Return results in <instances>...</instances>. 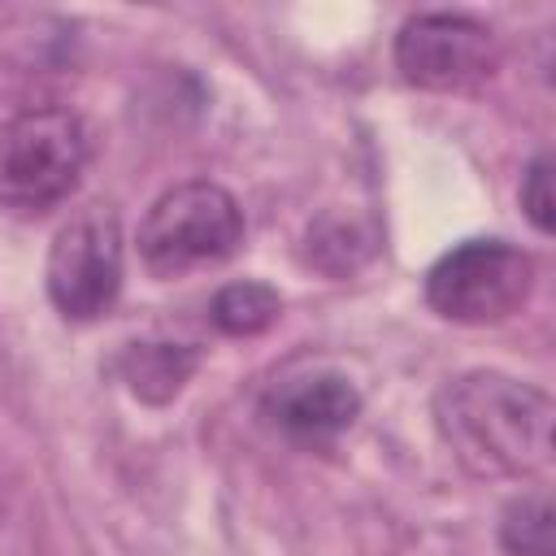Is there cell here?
Wrapping results in <instances>:
<instances>
[{
    "label": "cell",
    "mask_w": 556,
    "mask_h": 556,
    "mask_svg": "<svg viewBox=\"0 0 556 556\" xmlns=\"http://www.w3.org/2000/svg\"><path fill=\"white\" fill-rule=\"evenodd\" d=\"M521 208L539 235H552V161L547 156H534L530 169L521 174Z\"/></svg>",
    "instance_id": "cell-12"
},
{
    "label": "cell",
    "mask_w": 556,
    "mask_h": 556,
    "mask_svg": "<svg viewBox=\"0 0 556 556\" xmlns=\"http://www.w3.org/2000/svg\"><path fill=\"white\" fill-rule=\"evenodd\" d=\"M91 143L87 126L70 109H26L0 126V204L17 213H43L61 204L83 169Z\"/></svg>",
    "instance_id": "cell-2"
},
{
    "label": "cell",
    "mask_w": 556,
    "mask_h": 556,
    "mask_svg": "<svg viewBox=\"0 0 556 556\" xmlns=\"http://www.w3.org/2000/svg\"><path fill=\"white\" fill-rule=\"evenodd\" d=\"M500 65L495 30L465 13H421L395 35V70L421 91H465Z\"/></svg>",
    "instance_id": "cell-6"
},
{
    "label": "cell",
    "mask_w": 556,
    "mask_h": 556,
    "mask_svg": "<svg viewBox=\"0 0 556 556\" xmlns=\"http://www.w3.org/2000/svg\"><path fill=\"white\" fill-rule=\"evenodd\" d=\"M243 243V208L217 182H178L152 200L139 226V256L156 278H182L226 261Z\"/></svg>",
    "instance_id": "cell-3"
},
{
    "label": "cell",
    "mask_w": 556,
    "mask_h": 556,
    "mask_svg": "<svg viewBox=\"0 0 556 556\" xmlns=\"http://www.w3.org/2000/svg\"><path fill=\"white\" fill-rule=\"evenodd\" d=\"M265 413L278 430L304 443H321L348 430L361 413V395L343 374H300L269 391Z\"/></svg>",
    "instance_id": "cell-7"
},
{
    "label": "cell",
    "mask_w": 556,
    "mask_h": 556,
    "mask_svg": "<svg viewBox=\"0 0 556 556\" xmlns=\"http://www.w3.org/2000/svg\"><path fill=\"white\" fill-rule=\"evenodd\" d=\"M534 291V261L508 239H469L443 252L426 274V300L443 321L495 326Z\"/></svg>",
    "instance_id": "cell-4"
},
{
    "label": "cell",
    "mask_w": 556,
    "mask_h": 556,
    "mask_svg": "<svg viewBox=\"0 0 556 556\" xmlns=\"http://www.w3.org/2000/svg\"><path fill=\"white\" fill-rule=\"evenodd\" d=\"M208 313H213V326L222 334L243 339V334L269 330L278 321V313H282V300L265 282H230V287H222L213 295V308Z\"/></svg>",
    "instance_id": "cell-10"
},
{
    "label": "cell",
    "mask_w": 556,
    "mask_h": 556,
    "mask_svg": "<svg viewBox=\"0 0 556 556\" xmlns=\"http://www.w3.org/2000/svg\"><path fill=\"white\" fill-rule=\"evenodd\" d=\"M500 543L508 556H556V513L547 491H526L504 508Z\"/></svg>",
    "instance_id": "cell-9"
},
{
    "label": "cell",
    "mask_w": 556,
    "mask_h": 556,
    "mask_svg": "<svg viewBox=\"0 0 556 556\" xmlns=\"http://www.w3.org/2000/svg\"><path fill=\"white\" fill-rule=\"evenodd\" d=\"M326 248L339 252L334 269H352V265L369 252V235H361L352 217H348V222H343V217H321V222L308 230V252H313V261H317Z\"/></svg>",
    "instance_id": "cell-11"
},
{
    "label": "cell",
    "mask_w": 556,
    "mask_h": 556,
    "mask_svg": "<svg viewBox=\"0 0 556 556\" xmlns=\"http://www.w3.org/2000/svg\"><path fill=\"white\" fill-rule=\"evenodd\" d=\"M122 291V226L109 208H78L48 252V300L70 321L100 317Z\"/></svg>",
    "instance_id": "cell-5"
},
{
    "label": "cell",
    "mask_w": 556,
    "mask_h": 556,
    "mask_svg": "<svg viewBox=\"0 0 556 556\" xmlns=\"http://www.w3.org/2000/svg\"><path fill=\"white\" fill-rule=\"evenodd\" d=\"M117 374L130 387V395H139L143 404H169L195 374V352L187 343H165V339L126 343V352L117 356Z\"/></svg>",
    "instance_id": "cell-8"
},
{
    "label": "cell",
    "mask_w": 556,
    "mask_h": 556,
    "mask_svg": "<svg viewBox=\"0 0 556 556\" xmlns=\"http://www.w3.org/2000/svg\"><path fill=\"white\" fill-rule=\"evenodd\" d=\"M556 408L547 391L495 369L447 378L434 395V426L452 456L478 478H530L552 465Z\"/></svg>",
    "instance_id": "cell-1"
}]
</instances>
